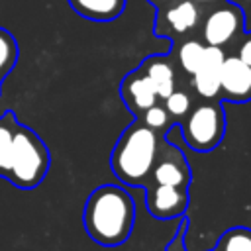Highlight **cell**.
I'll use <instances>...</instances> for the list:
<instances>
[{
	"mask_svg": "<svg viewBox=\"0 0 251 251\" xmlns=\"http://www.w3.org/2000/svg\"><path fill=\"white\" fill-rule=\"evenodd\" d=\"M49 165L51 155L43 139L31 127L18 124L12 141L10 165L4 178L10 180L16 188L31 190L43 182Z\"/></svg>",
	"mask_w": 251,
	"mask_h": 251,
	"instance_id": "obj_3",
	"label": "cell"
},
{
	"mask_svg": "<svg viewBox=\"0 0 251 251\" xmlns=\"http://www.w3.org/2000/svg\"><path fill=\"white\" fill-rule=\"evenodd\" d=\"M135 206L129 192L120 186L104 184L90 192L82 224L90 239L104 247H116L124 243L133 229Z\"/></svg>",
	"mask_w": 251,
	"mask_h": 251,
	"instance_id": "obj_1",
	"label": "cell"
},
{
	"mask_svg": "<svg viewBox=\"0 0 251 251\" xmlns=\"http://www.w3.org/2000/svg\"><path fill=\"white\" fill-rule=\"evenodd\" d=\"M147 206H149V212L157 218H173L184 212L186 194L182 186L157 184V188L147 198Z\"/></svg>",
	"mask_w": 251,
	"mask_h": 251,
	"instance_id": "obj_8",
	"label": "cell"
},
{
	"mask_svg": "<svg viewBox=\"0 0 251 251\" xmlns=\"http://www.w3.org/2000/svg\"><path fill=\"white\" fill-rule=\"evenodd\" d=\"M239 59L251 67V37L241 45V49H239Z\"/></svg>",
	"mask_w": 251,
	"mask_h": 251,
	"instance_id": "obj_20",
	"label": "cell"
},
{
	"mask_svg": "<svg viewBox=\"0 0 251 251\" xmlns=\"http://www.w3.org/2000/svg\"><path fill=\"white\" fill-rule=\"evenodd\" d=\"M226 55L222 51V47L216 45H208L204 47V55H202V63L198 67V71L192 75V86L196 88V92L204 98H214L220 92V69L224 63Z\"/></svg>",
	"mask_w": 251,
	"mask_h": 251,
	"instance_id": "obj_6",
	"label": "cell"
},
{
	"mask_svg": "<svg viewBox=\"0 0 251 251\" xmlns=\"http://www.w3.org/2000/svg\"><path fill=\"white\" fill-rule=\"evenodd\" d=\"M243 22L241 10L237 6H222L216 8L204 22V39L208 45L222 47L239 31Z\"/></svg>",
	"mask_w": 251,
	"mask_h": 251,
	"instance_id": "obj_5",
	"label": "cell"
},
{
	"mask_svg": "<svg viewBox=\"0 0 251 251\" xmlns=\"http://www.w3.org/2000/svg\"><path fill=\"white\" fill-rule=\"evenodd\" d=\"M188 108H190V98L180 90H173L165 98V110H167V114H171L175 118L184 116L188 112Z\"/></svg>",
	"mask_w": 251,
	"mask_h": 251,
	"instance_id": "obj_18",
	"label": "cell"
},
{
	"mask_svg": "<svg viewBox=\"0 0 251 251\" xmlns=\"http://www.w3.org/2000/svg\"><path fill=\"white\" fill-rule=\"evenodd\" d=\"M18 120L12 110H6L0 116V176L4 178L10 165V153H12V141L16 131Z\"/></svg>",
	"mask_w": 251,
	"mask_h": 251,
	"instance_id": "obj_13",
	"label": "cell"
},
{
	"mask_svg": "<svg viewBox=\"0 0 251 251\" xmlns=\"http://www.w3.org/2000/svg\"><path fill=\"white\" fill-rule=\"evenodd\" d=\"M202 55H204V45L198 41H184L178 49V63L184 69V73L194 75L202 63Z\"/></svg>",
	"mask_w": 251,
	"mask_h": 251,
	"instance_id": "obj_16",
	"label": "cell"
},
{
	"mask_svg": "<svg viewBox=\"0 0 251 251\" xmlns=\"http://www.w3.org/2000/svg\"><path fill=\"white\" fill-rule=\"evenodd\" d=\"M122 94H124V100L135 110H147L157 100V94H155L149 78L145 75H141V71L139 73H131L124 80Z\"/></svg>",
	"mask_w": 251,
	"mask_h": 251,
	"instance_id": "obj_9",
	"label": "cell"
},
{
	"mask_svg": "<svg viewBox=\"0 0 251 251\" xmlns=\"http://www.w3.org/2000/svg\"><path fill=\"white\" fill-rule=\"evenodd\" d=\"M18 55L20 49L16 37L8 29L0 27V88H2V80L14 71L18 63Z\"/></svg>",
	"mask_w": 251,
	"mask_h": 251,
	"instance_id": "obj_14",
	"label": "cell"
},
{
	"mask_svg": "<svg viewBox=\"0 0 251 251\" xmlns=\"http://www.w3.org/2000/svg\"><path fill=\"white\" fill-rule=\"evenodd\" d=\"M196 2H214V0H196Z\"/></svg>",
	"mask_w": 251,
	"mask_h": 251,
	"instance_id": "obj_21",
	"label": "cell"
},
{
	"mask_svg": "<svg viewBox=\"0 0 251 251\" xmlns=\"http://www.w3.org/2000/svg\"><path fill=\"white\" fill-rule=\"evenodd\" d=\"M167 116H169V114H167L165 108L153 104V106H149V108L145 110V118H143V122H145L147 127H151V129H159V127H163V126L167 124V120H169Z\"/></svg>",
	"mask_w": 251,
	"mask_h": 251,
	"instance_id": "obj_19",
	"label": "cell"
},
{
	"mask_svg": "<svg viewBox=\"0 0 251 251\" xmlns=\"http://www.w3.org/2000/svg\"><path fill=\"white\" fill-rule=\"evenodd\" d=\"M157 155V135L155 129L145 124L129 126L112 153V171L126 184H141L149 171L153 169Z\"/></svg>",
	"mask_w": 251,
	"mask_h": 251,
	"instance_id": "obj_2",
	"label": "cell"
},
{
	"mask_svg": "<svg viewBox=\"0 0 251 251\" xmlns=\"http://www.w3.org/2000/svg\"><path fill=\"white\" fill-rule=\"evenodd\" d=\"M222 251H251V229H229L222 239Z\"/></svg>",
	"mask_w": 251,
	"mask_h": 251,
	"instance_id": "obj_17",
	"label": "cell"
},
{
	"mask_svg": "<svg viewBox=\"0 0 251 251\" xmlns=\"http://www.w3.org/2000/svg\"><path fill=\"white\" fill-rule=\"evenodd\" d=\"M69 4L78 16L96 22H110L126 8V0H69Z\"/></svg>",
	"mask_w": 251,
	"mask_h": 251,
	"instance_id": "obj_10",
	"label": "cell"
},
{
	"mask_svg": "<svg viewBox=\"0 0 251 251\" xmlns=\"http://www.w3.org/2000/svg\"><path fill=\"white\" fill-rule=\"evenodd\" d=\"M198 20H200V12L192 0H182L165 12V24L175 33H186L194 29Z\"/></svg>",
	"mask_w": 251,
	"mask_h": 251,
	"instance_id": "obj_12",
	"label": "cell"
},
{
	"mask_svg": "<svg viewBox=\"0 0 251 251\" xmlns=\"http://www.w3.org/2000/svg\"><path fill=\"white\" fill-rule=\"evenodd\" d=\"M153 2H167V0H153Z\"/></svg>",
	"mask_w": 251,
	"mask_h": 251,
	"instance_id": "obj_22",
	"label": "cell"
},
{
	"mask_svg": "<svg viewBox=\"0 0 251 251\" xmlns=\"http://www.w3.org/2000/svg\"><path fill=\"white\" fill-rule=\"evenodd\" d=\"M224 135V110L220 104H202L184 124V139L194 151L214 149Z\"/></svg>",
	"mask_w": 251,
	"mask_h": 251,
	"instance_id": "obj_4",
	"label": "cell"
},
{
	"mask_svg": "<svg viewBox=\"0 0 251 251\" xmlns=\"http://www.w3.org/2000/svg\"><path fill=\"white\" fill-rule=\"evenodd\" d=\"M143 71L159 98L165 100L175 90V75L171 65L165 59H157V57L147 59V63L143 65Z\"/></svg>",
	"mask_w": 251,
	"mask_h": 251,
	"instance_id": "obj_11",
	"label": "cell"
},
{
	"mask_svg": "<svg viewBox=\"0 0 251 251\" xmlns=\"http://www.w3.org/2000/svg\"><path fill=\"white\" fill-rule=\"evenodd\" d=\"M153 178L157 184H171V186H184L188 180V171L175 161H163L155 167Z\"/></svg>",
	"mask_w": 251,
	"mask_h": 251,
	"instance_id": "obj_15",
	"label": "cell"
},
{
	"mask_svg": "<svg viewBox=\"0 0 251 251\" xmlns=\"http://www.w3.org/2000/svg\"><path fill=\"white\" fill-rule=\"evenodd\" d=\"M220 90L233 100L251 96V67L239 57H226L220 69Z\"/></svg>",
	"mask_w": 251,
	"mask_h": 251,
	"instance_id": "obj_7",
	"label": "cell"
}]
</instances>
